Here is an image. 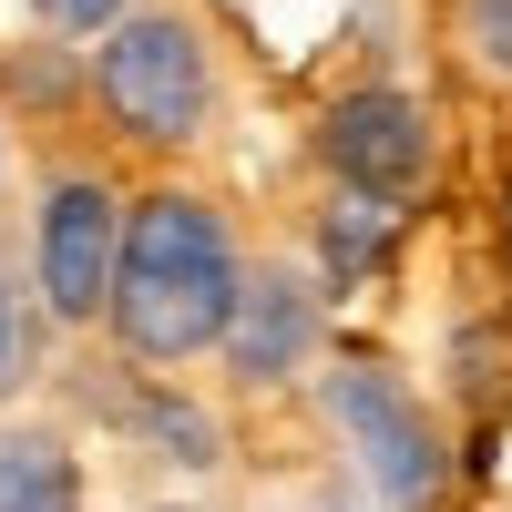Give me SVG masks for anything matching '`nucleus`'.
<instances>
[{
    "label": "nucleus",
    "instance_id": "obj_1",
    "mask_svg": "<svg viewBox=\"0 0 512 512\" xmlns=\"http://www.w3.org/2000/svg\"><path fill=\"white\" fill-rule=\"evenodd\" d=\"M236 277L246 256L226 236V216L205 195H175L154 185L123 205V236H113V287H103V328L123 338V359L144 369H185L226 338V308H236Z\"/></svg>",
    "mask_w": 512,
    "mask_h": 512
},
{
    "label": "nucleus",
    "instance_id": "obj_2",
    "mask_svg": "<svg viewBox=\"0 0 512 512\" xmlns=\"http://www.w3.org/2000/svg\"><path fill=\"white\" fill-rule=\"evenodd\" d=\"M93 93L134 144H195L216 113V52L195 11H123L93 31Z\"/></svg>",
    "mask_w": 512,
    "mask_h": 512
},
{
    "label": "nucleus",
    "instance_id": "obj_3",
    "mask_svg": "<svg viewBox=\"0 0 512 512\" xmlns=\"http://www.w3.org/2000/svg\"><path fill=\"white\" fill-rule=\"evenodd\" d=\"M318 410H328V431L349 441V461L369 472V492L390 502V512H431L451 492V441H441L431 400H420L390 359H338V369H318Z\"/></svg>",
    "mask_w": 512,
    "mask_h": 512
},
{
    "label": "nucleus",
    "instance_id": "obj_4",
    "mask_svg": "<svg viewBox=\"0 0 512 512\" xmlns=\"http://www.w3.org/2000/svg\"><path fill=\"white\" fill-rule=\"evenodd\" d=\"M318 144H328V175L349 185V195H369V205H390V216L431 185V164H441L431 103L400 93V82H359V93H338Z\"/></svg>",
    "mask_w": 512,
    "mask_h": 512
},
{
    "label": "nucleus",
    "instance_id": "obj_5",
    "mask_svg": "<svg viewBox=\"0 0 512 512\" xmlns=\"http://www.w3.org/2000/svg\"><path fill=\"white\" fill-rule=\"evenodd\" d=\"M113 236H123V195L103 175H52L41 226H31V277H41V308H52L62 328H93L103 318Z\"/></svg>",
    "mask_w": 512,
    "mask_h": 512
},
{
    "label": "nucleus",
    "instance_id": "obj_6",
    "mask_svg": "<svg viewBox=\"0 0 512 512\" xmlns=\"http://www.w3.org/2000/svg\"><path fill=\"white\" fill-rule=\"evenodd\" d=\"M318 318H328V287L297 277V267H256L236 277V308H226V369L246 390H287L297 369H318Z\"/></svg>",
    "mask_w": 512,
    "mask_h": 512
},
{
    "label": "nucleus",
    "instance_id": "obj_7",
    "mask_svg": "<svg viewBox=\"0 0 512 512\" xmlns=\"http://www.w3.org/2000/svg\"><path fill=\"white\" fill-rule=\"evenodd\" d=\"M0 512H82V461L62 431H41V420L0 431Z\"/></svg>",
    "mask_w": 512,
    "mask_h": 512
},
{
    "label": "nucleus",
    "instance_id": "obj_8",
    "mask_svg": "<svg viewBox=\"0 0 512 512\" xmlns=\"http://www.w3.org/2000/svg\"><path fill=\"white\" fill-rule=\"evenodd\" d=\"M123 431H134L154 461H175V472H216V461H226V431H216V410H195L185 390H164V379L123 400Z\"/></svg>",
    "mask_w": 512,
    "mask_h": 512
},
{
    "label": "nucleus",
    "instance_id": "obj_9",
    "mask_svg": "<svg viewBox=\"0 0 512 512\" xmlns=\"http://www.w3.org/2000/svg\"><path fill=\"white\" fill-rule=\"evenodd\" d=\"M379 256H390V205L349 195V205H328V216H318V287H328V297H349L359 277H379Z\"/></svg>",
    "mask_w": 512,
    "mask_h": 512
},
{
    "label": "nucleus",
    "instance_id": "obj_10",
    "mask_svg": "<svg viewBox=\"0 0 512 512\" xmlns=\"http://www.w3.org/2000/svg\"><path fill=\"white\" fill-rule=\"evenodd\" d=\"M461 41L492 82H512V0H461Z\"/></svg>",
    "mask_w": 512,
    "mask_h": 512
},
{
    "label": "nucleus",
    "instance_id": "obj_11",
    "mask_svg": "<svg viewBox=\"0 0 512 512\" xmlns=\"http://www.w3.org/2000/svg\"><path fill=\"white\" fill-rule=\"evenodd\" d=\"M113 11H123V0H31V21H41V31H62V41H93Z\"/></svg>",
    "mask_w": 512,
    "mask_h": 512
},
{
    "label": "nucleus",
    "instance_id": "obj_12",
    "mask_svg": "<svg viewBox=\"0 0 512 512\" xmlns=\"http://www.w3.org/2000/svg\"><path fill=\"white\" fill-rule=\"evenodd\" d=\"M0 379H21V297H11V277H0Z\"/></svg>",
    "mask_w": 512,
    "mask_h": 512
},
{
    "label": "nucleus",
    "instance_id": "obj_13",
    "mask_svg": "<svg viewBox=\"0 0 512 512\" xmlns=\"http://www.w3.org/2000/svg\"><path fill=\"white\" fill-rule=\"evenodd\" d=\"M318 512H349V502H328V492H318Z\"/></svg>",
    "mask_w": 512,
    "mask_h": 512
},
{
    "label": "nucleus",
    "instance_id": "obj_14",
    "mask_svg": "<svg viewBox=\"0 0 512 512\" xmlns=\"http://www.w3.org/2000/svg\"><path fill=\"white\" fill-rule=\"evenodd\" d=\"M0 164H11V144H0Z\"/></svg>",
    "mask_w": 512,
    "mask_h": 512
}]
</instances>
